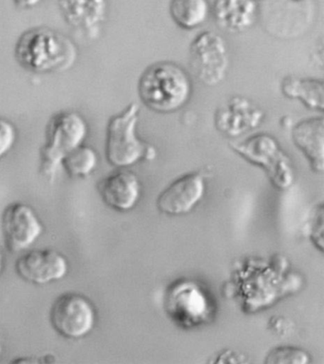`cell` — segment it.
<instances>
[{
    "instance_id": "cell-1",
    "label": "cell",
    "mask_w": 324,
    "mask_h": 364,
    "mask_svg": "<svg viewBox=\"0 0 324 364\" xmlns=\"http://www.w3.org/2000/svg\"><path fill=\"white\" fill-rule=\"evenodd\" d=\"M14 53L22 69L38 75L66 72L78 58L72 39L46 26L24 31L16 42Z\"/></svg>"
},
{
    "instance_id": "cell-2",
    "label": "cell",
    "mask_w": 324,
    "mask_h": 364,
    "mask_svg": "<svg viewBox=\"0 0 324 364\" xmlns=\"http://www.w3.org/2000/svg\"><path fill=\"white\" fill-rule=\"evenodd\" d=\"M138 95L146 108L158 114H173L193 95V81L184 68L173 61L149 65L138 80Z\"/></svg>"
},
{
    "instance_id": "cell-3",
    "label": "cell",
    "mask_w": 324,
    "mask_h": 364,
    "mask_svg": "<svg viewBox=\"0 0 324 364\" xmlns=\"http://www.w3.org/2000/svg\"><path fill=\"white\" fill-rule=\"evenodd\" d=\"M89 134L88 123L78 112L62 111L50 117L45 127V140L39 151V172L53 182L61 168L62 160L78 146Z\"/></svg>"
},
{
    "instance_id": "cell-4",
    "label": "cell",
    "mask_w": 324,
    "mask_h": 364,
    "mask_svg": "<svg viewBox=\"0 0 324 364\" xmlns=\"http://www.w3.org/2000/svg\"><path fill=\"white\" fill-rule=\"evenodd\" d=\"M141 108L131 102L119 114L109 118L107 125V161L117 168H126L141 160H153L156 151L137 134Z\"/></svg>"
},
{
    "instance_id": "cell-5",
    "label": "cell",
    "mask_w": 324,
    "mask_h": 364,
    "mask_svg": "<svg viewBox=\"0 0 324 364\" xmlns=\"http://www.w3.org/2000/svg\"><path fill=\"white\" fill-rule=\"evenodd\" d=\"M230 146L247 162L261 166L274 187L280 190L291 187L294 182L291 160L274 136L257 134L241 142H231Z\"/></svg>"
},
{
    "instance_id": "cell-6",
    "label": "cell",
    "mask_w": 324,
    "mask_h": 364,
    "mask_svg": "<svg viewBox=\"0 0 324 364\" xmlns=\"http://www.w3.org/2000/svg\"><path fill=\"white\" fill-rule=\"evenodd\" d=\"M230 52L227 41L219 33L205 31L190 47V68L201 83L208 87L221 84L227 77Z\"/></svg>"
},
{
    "instance_id": "cell-7",
    "label": "cell",
    "mask_w": 324,
    "mask_h": 364,
    "mask_svg": "<svg viewBox=\"0 0 324 364\" xmlns=\"http://www.w3.org/2000/svg\"><path fill=\"white\" fill-rule=\"evenodd\" d=\"M50 323L62 337L81 338L94 329L97 312L86 296L66 292L53 301L50 309Z\"/></svg>"
},
{
    "instance_id": "cell-8",
    "label": "cell",
    "mask_w": 324,
    "mask_h": 364,
    "mask_svg": "<svg viewBox=\"0 0 324 364\" xmlns=\"http://www.w3.org/2000/svg\"><path fill=\"white\" fill-rule=\"evenodd\" d=\"M166 309L179 326L190 328L208 320L211 314V301L198 284L190 281L180 282L168 291Z\"/></svg>"
},
{
    "instance_id": "cell-9",
    "label": "cell",
    "mask_w": 324,
    "mask_h": 364,
    "mask_svg": "<svg viewBox=\"0 0 324 364\" xmlns=\"http://www.w3.org/2000/svg\"><path fill=\"white\" fill-rule=\"evenodd\" d=\"M2 235L11 252L26 250L41 236L43 225L31 205L11 203L1 214Z\"/></svg>"
},
{
    "instance_id": "cell-10",
    "label": "cell",
    "mask_w": 324,
    "mask_h": 364,
    "mask_svg": "<svg viewBox=\"0 0 324 364\" xmlns=\"http://www.w3.org/2000/svg\"><path fill=\"white\" fill-rule=\"evenodd\" d=\"M15 268L18 277L27 283L46 284L63 279L69 270V264L59 251L41 248L19 256Z\"/></svg>"
},
{
    "instance_id": "cell-11",
    "label": "cell",
    "mask_w": 324,
    "mask_h": 364,
    "mask_svg": "<svg viewBox=\"0 0 324 364\" xmlns=\"http://www.w3.org/2000/svg\"><path fill=\"white\" fill-rule=\"evenodd\" d=\"M264 120V112L252 100L233 97L216 109L214 122L225 136L238 138L257 129Z\"/></svg>"
},
{
    "instance_id": "cell-12",
    "label": "cell",
    "mask_w": 324,
    "mask_h": 364,
    "mask_svg": "<svg viewBox=\"0 0 324 364\" xmlns=\"http://www.w3.org/2000/svg\"><path fill=\"white\" fill-rule=\"evenodd\" d=\"M62 18L84 38L97 39L108 16V0H58Z\"/></svg>"
},
{
    "instance_id": "cell-13",
    "label": "cell",
    "mask_w": 324,
    "mask_h": 364,
    "mask_svg": "<svg viewBox=\"0 0 324 364\" xmlns=\"http://www.w3.org/2000/svg\"><path fill=\"white\" fill-rule=\"evenodd\" d=\"M205 174L191 172L171 183L157 199V207L168 215H183L193 210L204 197Z\"/></svg>"
},
{
    "instance_id": "cell-14",
    "label": "cell",
    "mask_w": 324,
    "mask_h": 364,
    "mask_svg": "<svg viewBox=\"0 0 324 364\" xmlns=\"http://www.w3.org/2000/svg\"><path fill=\"white\" fill-rule=\"evenodd\" d=\"M98 193L104 204L117 211L132 210L141 196L140 180L129 169L118 168L99 181Z\"/></svg>"
},
{
    "instance_id": "cell-15",
    "label": "cell",
    "mask_w": 324,
    "mask_h": 364,
    "mask_svg": "<svg viewBox=\"0 0 324 364\" xmlns=\"http://www.w3.org/2000/svg\"><path fill=\"white\" fill-rule=\"evenodd\" d=\"M211 15L217 26L225 32L244 33L258 21V0H214Z\"/></svg>"
},
{
    "instance_id": "cell-16",
    "label": "cell",
    "mask_w": 324,
    "mask_h": 364,
    "mask_svg": "<svg viewBox=\"0 0 324 364\" xmlns=\"http://www.w3.org/2000/svg\"><path fill=\"white\" fill-rule=\"evenodd\" d=\"M293 142L311 166L313 171H324V119L323 117L301 121L292 131Z\"/></svg>"
},
{
    "instance_id": "cell-17",
    "label": "cell",
    "mask_w": 324,
    "mask_h": 364,
    "mask_svg": "<svg viewBox=\"0 0 324 364\" xmlns=\"http://www.w3.org/2000/svg\"><path fill=\"white\" fill-rule=\"evenodd\" d=\"M281 92L289 100H300L307 109L323 112L324 83L320 79L286 76L281 82Z\"/></svg>"
},
{
    "instance_id": "cell-18",
    "label": "cell",
    "mask_w": 324,
    "mask_h": 364,
    "mask_svg": "<svg viewBox=\"0 0 324 364\" xmlns=\"http://www.w3.org/2000/svg\"><path fill=\"white\" fill-rule=\"evenodd\" d=\"M170 14L177 26L191 31L210 19L211 4L210 0H171Z\"/></svg>"
},
{
    "instance_id": "cell-19",
    "label": "cell",
    "mask_w": 324,
    "mask_h": 364,
    "mask_svg": "<svg viewBox=\"0 0 324 364\" xmlns=\"http://www.w3.org/2000/svg\"><path fill=\"white\" fill-rule=\"evenodd\" d=\"M98 156L97 151L91 146L84 145L70 151L61 162V168L72 178L89 176L97 168Z\"/></svg>"
},
{
    "instance_id": "cell-20",
    "label": "cell",
    "mask_w": 324,
    "mask_h": 364,
    "mask_svg": "<svg viewBox=\"0 0 324 364\" xmlns=\"http://www.w3.org/2000/svg\"><path fill=\"white\" fill-rule=\"evenodd\" d=\"M309 355L303 350L296 347H277L270 351L266 358V363L272 364H306Z\"/></svg>"
},
{
    "instance_id": "cell-21",
    "label": "cell",
    "mask_w": 324,
    "mask_h": 364,
    "mask_svg": "<svg viewBox=\"0 0 324 364\" xmlns=\"http://www.w3.org/2000/svg\"><path fill=\"white\" fill-rule=\"evenodd\" d=\"M18 138V131L13 122L0 117V158L5 156L13 149Z\"/></svg>"
},
{
    "instance_id": "cell-22",
    "label": "cell",
    "mask_w": 324,
    "mask_h": 364,
    "mask_svg": "<svg viewBox=\"0 0 324 364\" xmlns=\"http://www.w3.org/2000/svg\"><path fill=\"white\" fill-rule=\"evenodd\" d=\"M42 0H13L16 7L22 10H31L38 6Z\"/></svg>"
},
{
    "instance_id": "cell-23",
    "label": "cell",
    "mask_w": 324,
    "mask_h": 364,
    "mask_svg": "<svg viewBox=\"0 0 324 364\" xmlns=\"http://www.w3.org/2000/svg\"><path fill=\"white\" fill-rule=\"evenodd\" d=\"M2 267H4V254L0 250V272L2 271Z\"/></svg>"
},
{
    "instance_id": "cell-24",
    "label": "cell",
    "mask_w": 324,
    "mask_h": 364,
    "mask_svg": "<svg viewBox=\"0 0 324 364\" xmlns=\"http://www.w3.org/2000/svg\"><path fill=\"white\" fill-rule=\"evenodd\" d=\"M291 1H293V2H301V1H304V0H291Z\"/></svg>"
},
{
    "instance_id": "cell-25",
    "label": "cell",
    "mask_w": 324,
    "mask_h": 364,
    "mask_svg": "<svg viewBox=\"0 0 324 364\" xmlns=\"http://www.w3.org/2000/svg\"><path fill=\"white\" fill-rule=\"evenodd\" d=\"M1 352H2V346H1V344H0V357H1Z\"/></svg>"
}]
</instances>
